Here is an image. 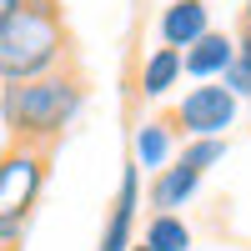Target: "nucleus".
Instances as JSON below:
<instances>
[{
  "instance_id": "obj_1",
  "label": "nucleus",
  "mask_w": 251,
  "mask_h": 251,
  "mask_svg": "<svg viewBox=\"0 0 251 251\" xmlns=\"http://www.w3.org/2000/svg\"><path fill=\"white\" fill-rule=\"evenodd\" d=\"M86 106V75L71 66H60L50 75L20 80V86L0 91V121H5V146H30V151H46V146L66 131Z\"/></svg>"
},
{
  "instance_id": "obj_2",
  "label": "nucleus",
  "mask_w": 251,
  "mask_h": 251,
  "mask_svg": "<svg viewBox=\"0 0 251 251\" xmlns=\"http://www.w3.org/2000/svg\"><path fill=\"white\" fill-rule=\"evenodd\" d=\"M60 66H71V25L60 0H20V10L0 20V91Z\"/></svg>"
},
{
  "instance_id": "obj_3",
  "label": "nucleus",
  "mask_w": 251,
  "mask_h": 251,
  "mask_svg": "<svg viewBox=\"0 0 251 251\" xmlns=\"http://www.w3.org/2000/svg\"><path fill=\"white\" fill-rule=\"evenodd\" d=\"M46 171H50L46 151H30V146H5L0 151V241L5 246H20V236H25Z\"/></svg>"
},
{
  "instance_id": "obj_4",
  "label": "nucleus",
  "mask_w": 251,
  "mask_h": 251,
  "mask_svg": "<svg viewBox=\"0 0 251 251\" xmlns=\"http://www.w3.org/2000/svg\"><path fill=\"white\" fill-rule=\"evenodd\" d=\"M166 121H171V131H181L186 141H226V131L236 126V96L226 91L221 80L191 86Z\"/></svg>"
},
{
  "instance_id": "obj_5",
  "label": "nucleus",
  "mask_w": 251,
  "mask_h": 251,
  "mask_svg": "<svg viewBox=\"0 0 251 251\" xmlns=\"http://www.w3.org/2000/svg\"><path fill=\"white\" fill-rule=\"evenodd\" d=\"M136 206H141V166L126 161V171H121V191H116V201H111V221H106V231H100V246H96V251H131Z\"/></svg>"
},
{
  "instance_id": "obj_6",
  "label": "nucleus",
  "mask_w": 251,
  "mask_h": 251,
  "mask_svg": "<svg viewBox=\"0 0 251 251\" xmlns=\"http://www.w3.org/2000/svg\"><path fill=\"white\" fill-rule=\"evenodd\" d=\"M201 35H211V5L206 0H171L161 10V46L191 50Z\"/></svg>"
},
{
  "instance_id": "obj_7",
  "label": "nucleus",
  "mask_w": 251,
  "mask_h": 251,
  "mask_svg": "<svg viewBox=\"0 0 251 251\" xmlns=\"http://www.w3.org/2000/svg\"><path fill=\"white\" fill-rule=\"evenodd\" d=\"M231 60H236V40L221 35V30H211V35H201L191 50H181V71L191 75V80H201V86H211V80L226 75Z\"/></svg>"
},
{
  "instance_id": "obj_8",
  "label": "nucleus",
  "mask_w": 251,
  "mask_h": 251,
  "mask_svg": "<svg viewBox=\"0 0 251 251\" xmlns=\"http://www.w3.org/2000/svg\"><path fill=\"white\" fill-rule=\"evenodd\" d=\"M196 186H201V176L191 171V166H181V161H171V166H161V171L151 176V206L161 216H176V206H186L196 196Z\"/></svg>"
},
{
  "instance_id": "obj_9",
  "label": "nucleus",
  "mask_w": 251,
  "mask_h": 251,
  "mask_svg": "<svg viewBox=\"0 0 251 251\" xmlns=\"http://www.w3.org/2000/svg\"><path fill=\"white\" fill-rule=\"evenodd\" d=\"M186 71H181V50H171V46H156L151 55L141 60V96L146 100H161L166 91L176 86Z\"/></svg>"
},
{
  "instance_id": "obj_10",
  "label": "nucleus",
  "mask_w": 251,
  "mask_h": 251,
  "mask_svg": "<svg viewBox=\"0 0 251 251\" xmlns=\"http://www.w3.org/2000/svg\"><path fill=\"white\" fill-rule=\"evenodd\" d=\"M171 146H176V131L171 121H141L136 126V166H151V171H161V166H171Z\"/></svg>"
},
{
  "instance_id": "obj_11",
  "label": "nucleus",
  "mask_w": 251,
  "mask_h": 251,
  "mask_svg": "<svg viewBox=\"0 0 251 251\" xmlns=\"http://www.w3.org/2000/svg\"><path fill=\"white\" fill-rule=\"evenodd\" d=\"M151 251H191V226H186L181 216H151L146 221V236H141Z\"/></svg>"
},
{
  "instance_id": "obj_12",
  "label": "nucleus",
  "mask_w": 251,
  "mask_h": 251,
  "mask_svg": "<svg viewBox=\"0 0 251 251\" xmlns=\"http://www.w3.org/2000/svg\"><path fill=\"white\" fill-rule=\"evenodd\" d=\"M221 86L231 91L236 100H241V96H251V30H241V35H236V60L226 66Z\"/></svg>"
},
{
  "instance_id": "obj_13",
  "label": "nucleus",
  "mask_w": 251,
  "mask_h": 251,
  "mask_svg": "<svg viewBox=\"0 0 251 251\" xmlns=\"http://www.w3.org/2000/svg\"><path fill=\"white\" fill-rule=\"evenodd\" d=\"M181 166H191L196 176H206L216 161H226V141H186V151L176 156Z\"/></svg>"
},
{
  "instance_id": "obj_14",
  "label": "nucleus",
  "mask_w": 251,
  "mask_h": 251,
  "mask_svg": "<svg viewBox=\"0 0 251 251\" xmlns=\"http://www.w3.org/2000/svg\"><path fill=\"white\" fill-rule=\"evenodd\" d=\"M15 10H20V0H0V20H10Z\"/></svg>"
},
{
  "instance_id": "obj_15",
  "label": "nucleus",
  "mask_w": 251,
  "mask_h": 251,
  "mask_svg": "<svg viewBox=\"0 0 251 251\" xmlns=\"http://www.w3.org/2000/svg\"><path fill=\"white\" fill-rule=\"evenodd\" d=\"M241 30H251V0H246V10H241Z\"/></svg>"
},
{
  "instance_id": "obj_16",
  "label": "nucleus",
  "mask_w": 251,
  "mask_h": 251,
  "mask_svg": "<svg viewBox=\"0 0 251 251\" xmlns=\"http://www.w3.org/2000/svg\"><path fill=\"white\" fill-rule=\"evenodd\" d=\"M131 251H151V246H146V241H131Z\"/></svg>"
},
{
  "instance_id": "obj_17",
  "label": "nucleus",
  "mask_w": 251,
  "mask_h": 251,
  "mask_svg": "<svg viewBox=\"0 0 251 251\" xmlns=\"http://www.w3.org/2000/svg\"><path fill=\"white\" fill-rule=\"evenodd\" d=\"M0 251H15V246H5V241H0Z\"/></svg>"
}]
</instances>
